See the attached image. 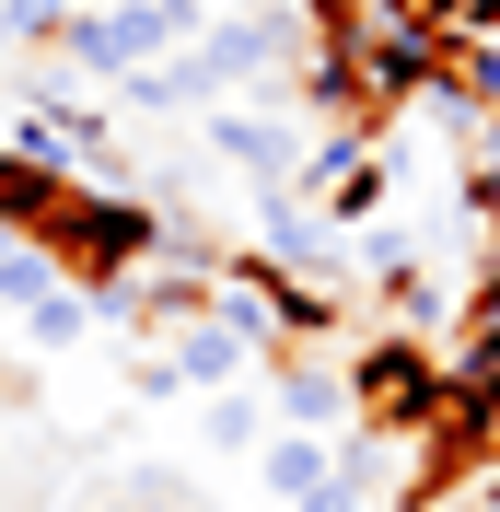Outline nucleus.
Instances as JSON below:
<instances>
[{
    "label": "nucleus",
    "mask_w": 500,
    "mask_h": 512,
    "mask_svg": "<svg viewBox=\"0 0 500 512\" xmlns=\"http://www.w3.org/2000/svg\"><path fill=\"white\" fill-rule=\"evenodd\" d=\"M268 396H280V431H314V443H326V419H349V384L314 350H268Z\"/></svg>",
    "instance_id": "20e7f679"
},
{
    "label": "nucleus",
    "mask_w": 500,
    "mask_h": 512,
    "mask_svg": "<svg viewBox=\"0 0 500 512\" xmlns=\"http://www.w3.org/2000/svg\"><path fill=\"white\" fill-rule=\"evenodd\" d=\"M256 478H268V501H280V512H303L314 489L338 478V443H314V431H268V443H256Z\"/></svg>",
    "instance_id": "39448f33"
},
{
    "label": "nucleus",
    "mask_w": 500,
    "mask_h": 512,
    "mask_svg": "<svg viewBox=\"0 0 500 512\" xmlns=\"http://www.w3.org/2000/svg\"><path fill=\"white\" fill-rule=\"evenodd\" d=\"M489 512H500V466H489Z\"/></svg>",
    "instance_id": "1a4fd4ad"
},
{
    "label": "nucleus",
    "mask_w": 500,
    "mask_h": 512,
    "mask_svg": "<svg viewBox=\"0 0 500 512\" xmlns=\"http://www.w3.org/2000/svg\"><path fill=\"white\" fill-rule=\"evenodd\" d=\"M198 140H210V152L233 163V175H256V198H280L291 175H303V152H291V128H280V117H256V105H221V117L198 128Z\"/></svg>",
    "instance_id": "7ed1b4c3"
},
{
    "label": "nucleus",
    "mask_w": 500,
    "mask_h": 512,
    "mask_svg": "<svg viewBox=\"0 0 500 512\" xmlns=\"http://www.w3.org/2000/svg\"><path fill=\"white\" fill-rule=\"evenodd\" d=\"M82 0H0V47H59Z\"/></svg>",
    "instance_id": "0eeeda50"
},
{
    "label": "nucleus",
    "mask_w": 500,
    "mask_h": 512,
    "mask_svg": "<svg viewBox=\"0 0 500 512\" xmlns=\"http://www.w3.org/2000/svg\"><path fill=\"white\" fill-rule=\"evenodd\" d=\"M349 384V431H373V443H419L442 408V350L419 338V326H384V338H361V350L338 361Z\"/></svg>",
    "instance_id": "f257e3e1"
},
{
    "label": "nucleus",
    "mask_w": 500,
    "mask_h": 512,
    "mask_svg": "<svg viewBox=\"0 0 500 512\" xmlns=\"http://www.w3.org/2000/svg\"><path fill=\"white\" fill-rule=\"evenodd\" d=\"M210 35V12L198 0H82L59 35L70 70H94V82H140V70H163L175 47H198Z\"/></svg>",
    "instance_id": "f03ea898"
},
{
    "label": "nucleus",
    "mask_w": 500,
    "mask_h": 512,
    "mask_svg": "<svg viewBox=\"0 0 500 512\" xmlns=\"http://www.w3.org/2000/svg\"><path fill=\"white\" fill-rule=\"evenodd\" d=\"M198 431H210L221 454H256V443H268V396H245V384H233V396H210V408H198Z\"/></svg>",
    "instance_id": "423d86ee"
},
{
    "label": "nucleus",
    "mask_w": 500,
    "mask_h": 512,
    "mask_svg": "<svg viewBox=\"0 0 500 512\" xmlns=\"http://www.w3.org/2000/svg\"><path fill=\"white\" fill-rule=\"evenodd\" d=\"M82 326H94V315H82V291H59V303H35V315H24V338H35V350H82Z\"/></svg>",
    "instance_id": "6e6552de"
}]
</instances>
